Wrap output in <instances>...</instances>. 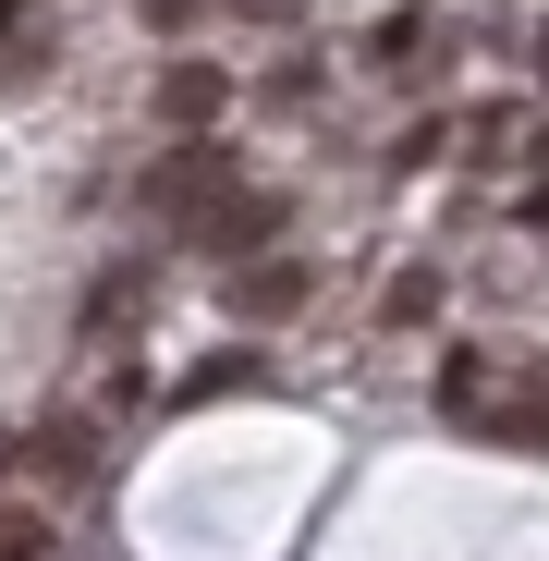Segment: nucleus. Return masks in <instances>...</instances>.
<instances>
[{
  "mask_svg": "<svg viewBox=\"0 0 549 561\" xmlns=\"http://www.w3.org/2000/svg\"><path fill=\"white\" fill-rule=\"evenodd\" d=\"M379 318H391V330H415V318H439V268H403L391 294H379Z\"/></svg>",
  "mask_w": 549,
  "mask_h": 561,
  "instance_id": "39448f33",
  "label": "nucleus"
},
{
  "mask_svg": "<svg viewBox=\"0 0 549 561\" xmlns=\"http://www.w3.org/2000/svg\"><path fill=\"white\" fill-rule=\"evenodd\" d=\"M268 232H282V196H220V208L196 220V244H208L220 268H232V256H256Z\"/></svg>",
  "mask_w": 549,
  "mask_h": 561,
  "instance_id": "7ed1b4c3",
  "label": "nucleus"
},
{
  "mask_svg": "<svg viewBox=\"0 0 549 561\" xmlns=\"http://www.w3.org/2000/svg\"><path fill=\"white\" fill-rule=\"evenodd\" d=\"M232 196V147H171L147 183H135V208H159V220H208Z\"/></svg>",
  "mask_w": 549,
  "mask_h": 561,
  "instance_id": "f03ea898",
  "label": "nucleus"
},
{
  "mask_svg": "<svg viewBox=\"0 0 549 561\" xmlns=\"http://www.w3.org/2000/svg\"><path fill=\"white\" fill-rule=\"evenodd\" d=\"M0 25H25V0H0Z\"/></svg>",
  "mask_w": 549,
  "mask_h": 561,
  "instance_id": "0eeeda50",
  "label": "nucleus"
},
{
  "mask_svg": "<svg viewBox=\"0 0 549 561\" xmlns=\"http://www.w3.org/2000/svg\"><path fill=\"white\" fill-rule=\"evenodd\" d=\"M294 306H306V256H256L232 280V318H294Z\"/></svg>",
  "mask_w": 549,
  "mask_h": 561,
  "instance_id": "20e7f679",
  "label": "nucleus"
},
{
  "mask_svg": "<svg viewBox=\"0 0 549 561\" xmlns=\"http://www.w3.org/2000/svg\"><path fill=\"white\" fill-rule=\"evenodd\" d=\"M159 111H171V123H208V111H220V73H196V61H183V73L159 85Z\"/></svg>",
  "mask_w": 549,
  "mask_h": 561,
  "instance_id": "423d86ee",
  "label": "nucleus"
},
{
  "mask_svg": "<svg viewBox=\"0 0 549 561\" xmlns=\"http://www.w3.org/2000/svg\"><path fill=\"white\" fill-rule=\"evenodd\" d=\"M439 403L465 415V427H489L501 451H537V427H549L537 354H451V366H439Z\"/></svg>",
  "mask_w": 549,
  "mask_h": 561,
  "instance_id": "f257e3e1",
  "label": "nucleus"
}]
</instances>
